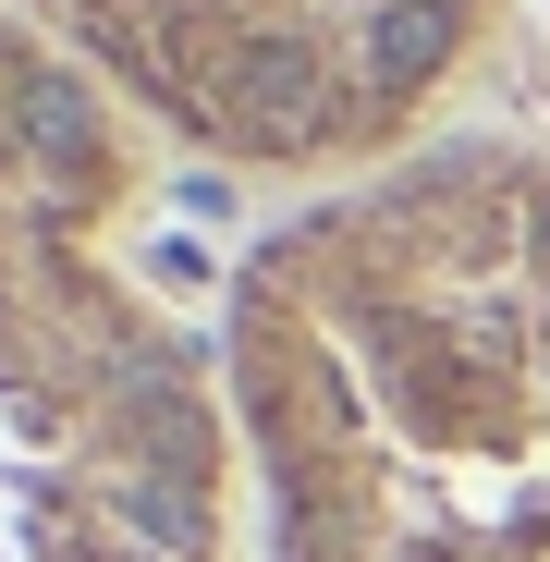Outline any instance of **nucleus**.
I'll list each match as a JSON object with an SVG mask.
<instances>
[{"label":"nucleus","instance_id":"2","mask_svg":"<svg viewBox=\"0 0 550 562\" xmlns=\"http://www.w3.org/2000/svg\"><path fill=\"white\" fill-rule=\"evenodd\" d=\"M147 135L0 0V562H245L221 342L135 269Z\"/></svg>","mask_w":550,"mask_h":562},{"label":"nucleus","instance_id":"3","mask_svg":"<svg viewBox=\"0 0 550 562\" xmlns=\"http://www.w3.org/2000/svg\"><path fill=\"white\" fill-rule=\"evenodd\" d=\"M135 135L221 171L355 183L428 147L502 0H13Z\"/></svg>","mask_w":550,"mask_h":562},{"label":"nucleus","instance_id":"1","mask_svg":"<svg viewBox=\"0 0 550 562\" xmlns=\"http://www.w3.org/2000/svg\"><path fill=\"white\" fill-rule=\"evenodd\" d=\"M269 562H550V147L428 135L233 269Z\"/></svg>","mask_w":550,"mask_h":562}]
</instances>
